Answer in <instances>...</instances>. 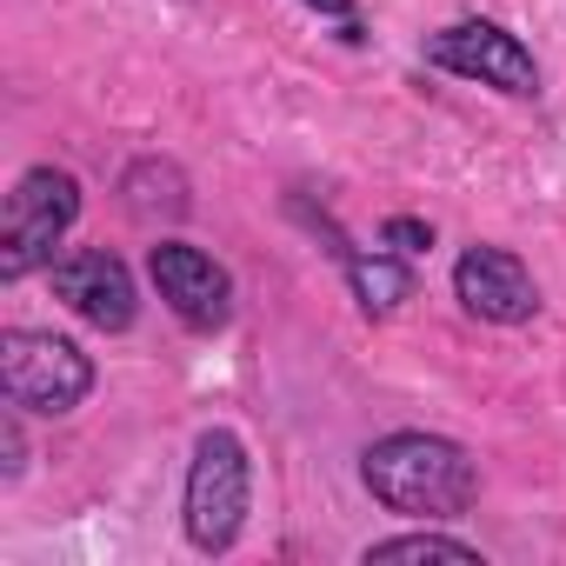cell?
Here are the masks:
<instances>
[{"mask_svg": "<svg viewBox=\"0 0 566 566\" xmlns=\"http://www.w3.org/2000/svg\"><path fill=\"white\" fill-rule=\"evenodd\" d=\"M48 280H54V294L94 327V334H127L134 327V314H140V287H134V273H127V260L120 253H107V247H81V253H67V260H54L48 266Z\"/></svg>", "mask_w": 566, "mask_h": 566, "instance_id": "52a82bcc", "label": "cell"}, {"mask_svg": "<svg viewBox=\"0 0 566 566\" xmlns=\"http://www.w3.org/2000/svg\"><path fill=\"white\" fill-rule=\"evenodd\" d=\"M120 200H127L134 220H187V213H193L187 174H180L174 160H160V154H147V160H134V167L120 174Z\"/></svg>", "mask_w": 566, "mask_h": 566, "instance_id": "30bf717a", "label": "cell"}, {"mask_svg": "<svg viewBox=\"0 0 566 566\" xmlns=\"http://www.w3.org/2000/svg\"><path fill=\"white\" fill-rule=\"evenodd\" d=\"M0 453H8V480L28 473V440H21V420L14 413H0Z\"/></svg>", "mask_w": 566, "mask_h": 566, "instance_id": "5bb4252c", "label": "cell"}, {"mask_svg": "<svg viewBox=\"0 0 566 566\" xmlns=\"http://www.w3.org/2000/svg\"><path fill=\"white\" fill-rule=\"evenodd\" d=\"M74 220H81V180L67 167H28L0 207V280L14 287V280L54 266V247L74 233Z\"/></svg>", "mask_w": 566, "mask_h": 566, "instance_id": "3957f363", "label": "cell"}, {"mask_svg": "<svg viewBox=\"0 0 566 566\" xmlns=\"http://www.w3.org/2000/svg\"><path fill=\"white\" fill-rule=\"evenodd\" d=\"M301 8H307V14H321V21H334V28H340V41H360V34H367L354 0H301Z\"/></svg>", "mask_w": 566, "mask_h": 566, "instance_id": "4fadbf2b", "label": "cell"}, {"mask_svg": "<svg viewBox=\"0 0 566 566\" xmlns=\"http://www.w3.org/2000/svg\"><path fill=\"white\" fill-rule=\"evenodd\" d=\"M247 506H253V460H247V440L233 427H207L193 440V460H187V500H180V526H187V546L193 553H233L240 546V526H247Z\"/></svg>", "mask_w": 566, "mask_h": 566, "instance_id": "7a4b0ae2", "label": "cell"}, {"mask_svg": "<svg viewBox=\"0 0 566 566\" xmlns=\"http://www.w3.org/2000/svg\"><path fill=\"white\" fill-rule=\"evenodd\" d=\"M380 247H394V253H407V260H413V253H427V247H433V227H427V220H413V213H394V220L380 227Z\"/></svg>", "mask_w": 566, "mask_h": 566, "instance_id": "7c38bea8", "label": "cell"}, {"mask_svg": "<svg viewBox=\"0 0 566 566\" xmlns=\"http://www.w3.org/2000/svg\"><path fill=\"white\" fill-rule=\"evenodd\" d=\"M340 266H347V287H354L360 314H374V321H387L400 301H413V266H407V253H380V247L367 253V247H347Z\"/></svg>", "mask_w": 566, "mask_h": 566, "instance_id": "9c48e42d", "label": "cell"}, {"mask_svg": "<svg viewBox=\"0 0 566 566\" xmlns=\"http://www.w3.org/2000/svg\"><path fill=\"white\" fill-rule=\"evenodd\" d=\"M360 486L407 520H453L480 500V467L447 433H387L360 453Z\"/></svg>", "mask_w": 566, "mask_h": 566, "instance_id": "6da1fadb", "label": "cell"}, {"mask_svg": "<svg viewBox=\"0 0 566 566\" xmlns=\"http://www.w3.org/2000/svg\"><path fill=\"white\" fill-rule=\"evenodd\" d=\"M147 280L160 287L167 314H174L180 327H193V334H220V327L233 321V273H227L213 253H200L193 240H160V247H147Z\"/></svg>", "mask_w": 566, "mask_h": 566, "instance_id": "8992f818", "label": "cell"}, {"mask_svg": "<svg viewBox=\"0 0 566 566\" xmlns=\"http://www.w3.org/2000/svg\"><path fill=\"white\" fill-rule=\"evenodd\" d=\"M453 301L486 321V327H526L539 314V287H533V273L520 253L506 247H467L453 260Z\"/></svg>", "mask_w": 566, "mask_h": 566, "instance_id": "ba28073f", "label": "cell"}, {"mask_svg": "<svg viewBox=\"0 0 566 566\" xmlns=\"http://www.w3.org/2000/svg\"><path fill=\"white\" fill-rule=\"evenodd\" d=\"M360 559H367V566H387V559H453V566H480V546H467V539H453V533H433V526H420V533L374 539Z\"/></svg>", "mask_w": 566, "mask_h": 566, "instance_id": "8fae6325", "label": "cell"}, {"mask_svg": "<svg viewBox=\"0 0 566 566\" xmlns=\"http://www.w3.org/2000/svg\"><path fill=\"white\" fill-rule=\"evenodd\" d=\"M0 394L8 407L28 413H74L94 394V360L61 340V334H34V327H8L0 334Z\"/></svg>", "mask_w": 566, "mask_h": 566, "instance_id": "277c9868", "label": "cell"}, {"mask_svg": "<svg viewBox=\"0 0 566 566\" xmlns=\"http://www.w3.org/2000/svg\"><path fill=\"white\" fill-rule=\"evenodd\" d=\"M427 67L440 74H460V81H480V87H500L513 101H533L539 94V61L526 54L520 34H506L500 21H453L440 34H427Z\"/></svg>", "mask_w": 566, "mask_h": 566, "instance_id": "5b68a950", "label": "cell"}]
</instances>
